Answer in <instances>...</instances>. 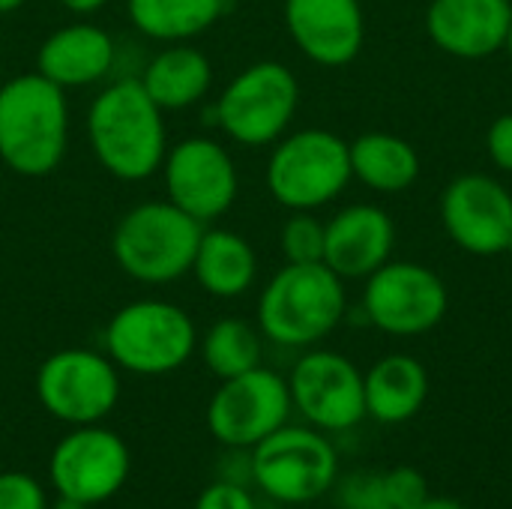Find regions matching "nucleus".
<instances>
[{"instance_id":"nucleus-1","label":"nucleus","mask_w":512,"mask_h":509,"mask_svg":"<svg viewBox=\"0 0 512 509\" xmlns=\"http://www.w3.org/2000/svg\"><path fill=\"white\" fill-rule=\"evenodd\" d=\"M93 159L120 183H141L162 171L168 153L165 111L150 99L138 75L105 84L84 117Z\"/></svg>"},{"instance_id":"nucleus-2","label":"nucleus","mask_w":512,"mask_h":509,"mask_svg":"<svg viewBox=\"0 0 512 509\" xmlns=\"http://www.w3.org/2000/svg\"><path fill=\"white\" fill-rule=\"evenodd\" d=\"M69 147L66 90L45 75L21 72L0 84V162L18 177H48Z\"/></svg>"},{"instance_id":"nucleus-3","label":"nucleus","mask_w":512,"mask_h":509,"mask_svg":"<svg viewBox=\"0 0 512 509\" xmlns=\"http://www.w3.org/2000/svg\"><path fill=\"white\" fill-rule=\"evenodd\" d=\"M348 315L345 279L324 261L285 264L258 294L255 324L279 348L306 351L324 342Z\"/></svg>"},{"instance_id":"nucleus-4","label":"nucleus","mask_w":512,"mask_h":509,"mask_svg":"<svg viewBox=\"0 0 512 509\" xmlns=\"http://www.w3.org/2000/svg\"><path fill=\"white\" fill-rule=\"evenodd\" d=\"M204 225L168 198L129 207L111 231V258L141 285H171L192 273Z\"/></svg>"},{"instance_id":"nucleus-5","label":"nucleus","mask_w":512,"mask_h":509,"mask_svg":"<svg viewBox=\"0 0 512 509\" xmlns=\"http://www.w3.org/2000/svg\"><path fill=\"white\" fill-rule=\"evenodd\" d=\"M102 342L120 372L162 378L192 360L198 327L183 306L162 297H141L111 315Z\"/></svg>"},{"instance_id":"nucleus-6","label":"nucleus","mask_w":512,"mask_h":509,"mask_svg":"<svg viewBox=\"0 0 512 509\" xmlns=\"http://www.w3.org/2000/svg\"><path fill=\"white\" fill-rule=\"evenodd\" d=\"M264 180L273 201L288 213H315L333 204L354 180L348 141L321 126L285 132L270 147Z\"/></svg>"},{"instance_id":"nucleus-7","label":"nucleus","mask_w":512,"mask_h":509,"mask_svg":"<svg viewBox=\"0 0 512 509\" xmlns=\"http://www.w3.org/2000/svg\"><path fill=\"white\" fill-rule=\"evenodd\" d=\"M252 486L279 507H306L333 492L339 453L327 432L285 423L249 450Z\"/></svg>"},{"instance_id":"nucleus-8","label":"nucleus","mask_w":512,"mask_h":509,"mask_svg":"<svg viewBox=\"0 0 512 509\" xmlns=\"http://www.w3.org/2000/svg\"><path fill=\"white\" fill-rule=\"evenodd\" d=\"M300 108V81L279 60H258L240 69L213 105V123L240 147H273Z\"/></svg>"},{"instance_id":"nucleus-9","label":"nucleus","mask_w":512,"mask_h":509,"mask_svg":"<svg viewBox=\"0 0 512 509\" xmlns=\"http://www.w3.org/2000/svg\"><path fill=\"white\" fill-rule=\"evenodd\" d=\"M36 399L48 417L63 426H93L120 405V369L105 351L63 348L48 354L36 369Z\"/></svg>"},{"instance_id":"nucleus-10","label":"nucleus","mask_w":512,"mask_h":509,"mask_svg":"<svg viewBox=\"0 0 512 509\" xmlns=\"http://www.w3.org/2000/svg\"><path fill=\"white\" fill-rule=\"evenodd\" d=\"M360 315L369 327L396 336L414 339L432 333L450 309L447 282L426 264L390 258L369 279H363Z\"/></svg>"},{"instance_id":"nucleus-11","label":"nucleus","mask_w":512,"mask_h":509,"mask_svg":"<svg viewBox=\"0 0 512 509\" xmlns=\"http://www.w3.org/2000/svg\"><path fill=\"white\" fill-rule=\"evenodd\" d=\"M291 414L288 378L261 363L258 369L219 381L207 402L204 423L225 450H252L291 423Z\"/></svg>"},{"instance_id":"nucleus-12","label":"nucleus","mask_w":512,"mask_h":509,"mask_svg":"<svg viewBox=\"0 0 512 509\" xmlns=\"http://www.w3.org/2000/svg\"><path fill=\"white\" fill-rule=\"evenodd\" d=\"M129 474L132 453L126 441L102 423L72 426L48 456L51 492L84 507H99L117 498Z\"/></svg>"},{"instance_id":"nucleus-13","label":"nucleus","mask_w":512,"mask_h":509,"mask_svg":"<svg viewBox=\"0 0 512 509\" xmlns=\"http://www.w3.org/2000/svg\"><path fill=\"white\" fill-rule=\"evenodd\" d=\"M162 183L165 198L201 225L222 219L240 195L237 162L231 150L210 135H189L168 147Z\"/></svg>"},{"instance_id":"nucleus-14","label":"nucleus","mask_w":512,"mask_h":509,"mask_svg":"<svg viewBox=\"0 0 512 509\" xmlns=\"http://www.w3.org/2000/svg\"><path fill=\"white\" fill-rule=\"evenodd\" d=\"M288 393L303 423L327 435L348 432L366 417L363 372L339 351L306 348L291 366Z\"/></svg>"},{"instance_id":"nucleus-15","label":"nucleus","mask_w":512,"mask_h":509,"mask_svg":"<svg viewBox=\"0 0 512 509\" xmlns=\"http://www.w3.org/2000/svg\"><path fill=\"white\" fill-rule=\"evenodd\" d=\"M441 225L468 255H504L512 237V189L498 177L468 171L453 177L441 192Z\"/></svg>"},{"instance_id":"nucleus-16","label":"nucleus","mask_w":512,"mask_h":509,"mask_svg":"<svg viewBox=\"0 0 512 509\" xmlns=\"http://www.w3.org/2000/svg\"><path fill=\"white\" fill-rule=\"evenodd\" d=\"M282 18L297 51L324 69L354 63L366 45V12L360 0H285Z\"/></svg>"},{"instance_id":"nucleus-17","label":"nucleus","mask_w":512,"mask_h":509,"mask_svg":"<svg viewBox=\"0 0 512 509\" xmlns=\"http://www.w3.org/2000/svg\"><path fill=\"white\" fill-rule=\"evenodd\" d=\"M396 225L378 204H348L324 222V264L348 279H369L393 258Z\"/></svg>"},{"instance_id":"nucleus-18","label":"nucleus","mask_w":512,"mask_h":509,"mask_svg":"<svg viewBox=\"0 0 512 509\" xmlns=\"http://www.w3.org/2000/svg\"><path fill=\"white\" fill-rule=\"evenodd\" d=\"M512 0H429L426 33L432 45L456 60H486L504 51Z\"/></svg>"},{"instance_id":"nucleus-19","label":"nucleus","mask_w":512,"mask_h":509,"mask_svg":"<svg viewBox=\"0 0 512 509\" xmlns=\"http://www.w3.org/2000/svg\"><path fill=\"white\" fill-rule=\"evenodd\" d=\"M117 63L114 36L93 21H72L48 33L36 51V72L63 90L102 84Z\"/></svg>"},{"instance_id":"nucleus-20","label":"nucleus","mask_w":512,"mask_h":509,"mask_svg":"<svg viewBox=\"0 0 512 509\" xmlns=\"http://www.w3.org/2000/svg\"><path fill=\"white\" fill-rule=\"evenodd\" d=\"M150 99L165 111H189L213 87V63L192 42H171L156 51L138 75Z\"/></svg>"},{"instance_id":"nucleus-21","label":"nucleus","mask_w":512,"mask_h":509,"mask_svg":"<svg viewBox=\"0 0 512 509\" xmlns=\"http://www.w3.org/2000/svg\"><path fill=\"white\" fill-rule=\"evenodd\" d=\"M366 417L381 426L414 420L429 399V372L411 354H387L363 372Z\"/></svg>"},{"instance_id":"nucleus-22","label":"nucleus","mask_w":512,"mask_h":509,"mask_svg":"<svg viewBox=\"0 0 512 509\" xmlns=\"http://www.w3.org/2000/svg\"><path fill=\"white\" fill-rule=\"evenodd\" d=\"M192 276L204 294L216 300H237L249 294L258 279L255 246L231 228L204 225L192 261Z\"/></svg>"},{"instance_id":"nucleus-23","label":"nucleus","mask_w":512,"mask_h":509,"mask_svg":"<svg viewBox=\"0 0 512 509\" xmlns=\"http://www.w3.org/2000/svg\"><path fill=\"white\" fill-rule=\"evenodd\" d=\"M351 174L366 189L399 195L420 180V153L411 141L393 132H363L348 144Z\"/></svg>"},{"instance_id":"nucleus-24","label":"nucleus","mask_w":512,"mask_h":509,"mask_svg":"<svg viewBox=\"0 0 512 509\" xmlns=\"http://www.w3.org/2000/svg\"><path fill=\"white\" fill-rule=\"evenodd\" d=\"M225 9L228 0H126L129 24L141 36L162 45L192 42L216 27Z\"/></svg>"},{"instance_id":"nucleus-25","label":"nucleus","mask_w":512,"mask_h":509,"mask_svg":"<svg viewBox=\"0 0 512 509\" xmlns=\"http://www.w3.org/2000/svg\"><path fill=\"white\" fill-rule=\"evenodd\" d=\"M198 354L216 381L237 378L264 363V336L246 318H219L198 336Z\"/></svg>"},{"instance_id":"nucleus-26","label":"nucleus","mask_w":512,"mask_h":509,"mask_svg":"<svg viewBox=\"0 0 512 509\" xmlns=\"http://www.w3.org/2000/svg\"><path fill=\"white\" fill-rule=\"evenodd\" d=\"M279 249L285 264L324 261V222L312 210H294L279 231Z\"/></svg>"},{"instance_id":"nucleus-27","label":"nucleus","mask_w":512,"mask_h":509,"mask_svg":"<svg viewBox=\"0 0 512 509\" xmlns=\"http://www.w3.org/2000/svg\"><path fill=\"white\" fill-rule=\"evenodd\" d=\"M333 492L339 509H393L387 498L384 474L375 471H354L348 477H339Z\"/></svg>"},{"instance_id":"nucleus-28","label":"nucleus","mask_w":512,"mask_h":509,"mask_svg":"<svg viewBox=\"0 0 512 509\" xmlns=\"http://www.w3.org/2000/svg\"><path fill=\"white\" fill-rule=\"evenodd\" d=\"M0 509H51L45 486L24 471H0Z\"/></svg>"},{"instance_id":"nucleus-29","label":"nucleus","mask_w":512,"mask_h":509,"mask_svg":"<svg viewBox=\"0 0 512 509\" xmlns=\"http://www.w3.org/2000/svg\"><path fill=\"white\" fill-rule=\"evenodd\" d=\"M384 486H387V498H390L393 509H411L429 498L426 477L417 468H408V465H399V468L387 471Z\"/></svg>"},{"instance_id":"nucleus-30","label":"nucleus","mask_w":512,"mask_h":509,"mask_svg":"<svg viewBox=\"0 0 512 509\" xmlns=\"http://www.w3.org/2000/svg\"><path fill=\"white\" fill-rule=\"evenodd\" d=\"M192 509H261L249 486L231 483V480H213L201 495L195 498Z\"/></svg>"},{"instance_id":"nucleus-31","label":"nucleus","mask_w":512,"mask_h":509,"mask_svg":"<svg viewBox=\"0 0 512 509\" xmlns=\"http://www.w3.org/2000/svg\"><path fill=\"white\" fill-rule=\"evenodd\" d=\"M486 153L492 165L504 174H512V111L498 114L486 129Z\"/></svg>"},{"instance_id":"nucleus-32","label":"nucleus","mask_w":512,"mask_h":509,"mask_svg":"<svg viewBox=\"0 0 512 509\" xmlns=\"http://www.w3.org/2000/svg\"><path fill=\"white\" fill-rule=\"evenodd\" d=\"M66 12H72V15H81V18H87V15H96V12H102L111 0H57Z\"/></svg>"},{"instance_id":"nucleus-33","label":"nucleus","mask_w":512,"mask_h":509,"mask_svg":"<svg viewBox=\"0 0 512 509\" xmlns=\"http://www.w3.org/2000/svg\"><path fill=\"white\" fill-rule=\"evenodd\" d=\"M411 509H468L465 504H459V501H453V498H426L423 504H417V507Z\"/></svg>"},{"instance_id":"nucleus-34","label":"nucleus","mask_w":512,"mask_h":509,"mask_svg":"<svg viewBox=\"0 0 512 509\" xmlns=\"http://www.w3.org/2000/svg\"><path fill=\"white\" fill-rule=\"evenodd\" d=\"M27 0H0V15H12L24 6Z\"/></svg>"},{"instance_id":"nucleus-35","label":"nucleus","mask_w":512,"mask_h":509,"mask_svg":"<svg viewBox=\"0 0 512 509\" xmlns=\"http://www.w3.org/2000/svg\"><path fill=\"white\" fill-rule=\"evenodd\" d=\"M51 509H90V507H84V504H78V501H69V498H54Z\"/></svg>"},{"instance_id":"nucleus-36","label":"nucleus","mask_w":512,"mask_h":509,"mask_svg":"<svg viewBox=\"0 0 512 509\" xmlns=\"http://www.w3.org/2000/svg\"><path fill=\"white\" fill-rule=\"evenodd\" d=\"M504 51H507V57L512 60V24H510V33H507V42H504Z\"/></svg>"},{"instance_id":"nucleus-37","label":"nucleus","mask_w":512,"mask_h":509,"mask_svg":"<svg viewBox=\"0 0 512 509\" xmlns=\"http://www.w3.org/2000/svg\"><path fill=\"white\" fill-rule=\"evenodd\" d=\"M504 255H510L512 258V237H510V243H507V252H504Z\"/></svg>"}]
</instances>
